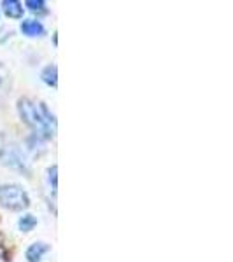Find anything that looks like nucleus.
Segmentation results:
<instances>
[{
	"label": "nucleus",
	"mask_w": 233,
	"mask_h": 262,
	"mask_svg": "<svg viewBox=\"0 0 233 262\" xmlns=\"http://www.w3.org/2000/svg\"><path fill=\"white\" fill-rule=\"evenodd\" d=\"M41 79L48 84V86L56 88V84H58V69H56V65H48V67H46V69L41 72Z\"/></svg>",
	"instance_id": "obj_7"
},
{
	"label": "nucleus",
	"mask_w": 233,
	"mask_h": 262,
	"mask_svg": "<svg viewBox=\"0 0 233 262\" xmlns=\"http://www.w3.org/2000/svg\"><path fill=\"white\" fill-rule=\"evenodd\" d=\"M56 171H58L56 166L49 168V182L53 184V192H56Z\"/></svg>",
	"instance_id": "obj_10"
},
{
	"label": "nucleus",
	"mask_w": 233,
	"mask_h": 262,
	"mask_svg": "<svg viewBox=\"0 0 233 262\" xmlns=\"http://www.w3.org/2000/svg\"><path fill=\"white\" fill-rule=\"evenodd\" d=\"M0 161L11 168H16V170H20V171H28L25 158L14 149V147H6L4 150H0Z\"/></svg>",
	"instance_id": "obj_3"
},
{
	"label": "nucleus",
	"mask_w": 233,
	"mask_h": 262,
	"mask_svg": "<svg viewBox=\"0 0 233 262\" xmlns=\"http://www.w3.org/2000/svg\"><path fill=\"white\" fill-rule=\"evenodd\" d=\"M49 252V245L48 243H33L27 248V260L28 262H41L42 255Z\"/></svg>",
	"instance_id": "obj_4"
},
{
	"label": "nucleus",
	"mask_w": 233,
	"mask_h": 262,
	"mask_svg": "<svg viewBox=\"0 0 233 262\" xmlns=\"http://www.w3.org/2000/svg\"><path fill=\"white\" fill-rule=\"evenodd\" d=\"M2 11L6 12V16L9 18L18 19L23 16V6L18 2V0H4L2 2Z\"/></svg>",
	"instance_id": "obj_6"
},
{
	"label": "nucleus",
	"mask_w": 233,
	"mask_h": 262,
	"mask_svg": "<svg viewBox=\"0 0 233 262\" xmlns=\"http://www.w3.org/2000/svg\"><path fill=\"white\" fill-rule=\"evenodd\" d=\"M18 226H20V229L23 231V232H28V231H32L33 227L37 226V219L33 217V215H23V217L20 219V222H18Z\"/></svg>",
	"instance_id": "obj_8"
},
{
	"label": "nucleus",
	"mask_w": 233,
	"mask_h": 262,
	"mask_svg": "<svg viewBox=\"0 0 233 262\" xmlns=\"http://www.w3.org/2000/svg\"><path fill=\"white\" fill-rule=\"evenodd\" d=\"M21 32L28 37H39L44 33V27H42L41 21H35V19H25L21 21Z\"/></svg>",
	"instance_id": "obj_5"
},
{
	"label": "nucleus",
	"mask_w": 233,
	"mask_h": 262,
	"mask_svg": "<svg viewBox=\"0 0 233 262\" xmlns=\"http://www.w3.org/2000/svg\"><path fill=\"white\" fill-rule=\"evenodd\" d=\"M0 205L12 212H21L30 206V198L21 185L0 184Z\"/></svg>",
	"instance_id": "obj_2"
},
{
	"label": "nucleus",
	"mask_w": 233,
	"mask_h": 262,
	"mask_svg": "<svg viewBox=\"0 0 233 262\" xmlns=\"http://www.w3.org/2000/svg\"><path fill=\"white\" fill-rule=\"evenodd\" d=\"M18 112H20L21 121H23L28 128H32L37 137L46 138V140L54 137V133H56V119H54V116L49 112V108L46 107L44 101L20 98Z\"/></svg>",
	"instance_id": "obj_1"
},
{
	"label": "nucleus",
	"mask_w": 233,
	"mask_h": 262,
	"mask_svg": "<svg viewBox=\"0 0 233 262\" xmlns=\"http://www.w3.org/2000/svg\"><path fill=\"white\" fill-rule=\"evenodd\" d=\"M25 6L32 12H46V2H42V0H27Z\"/></svg>",
	"instance_id": "obj_9"
}]
</instances>
